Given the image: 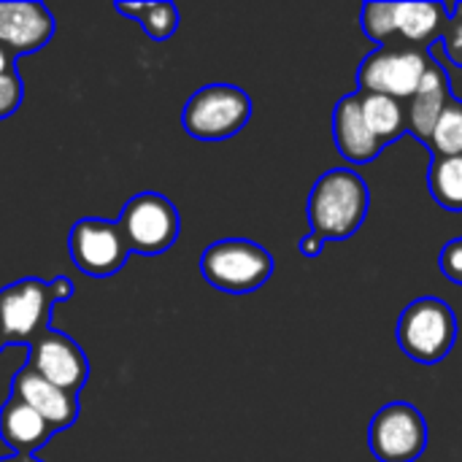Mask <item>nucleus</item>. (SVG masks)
<instances>
[{"label":"nucleus","mask_w":462,"mask_h":462,"mask_svg":"<svg viewBox=\"0 0 462 462\" xmlns=\"http://www.w3.org/2000/svg\"><path fill=\"white\" fill-rule=\"evenodd\" d=\"M252 119V97L236 84H206L192 92L181 111L187 135L198 141H225L238 135Z\"/></svg>","instance_id":"nucleus-3"},{"label":"nucleus","mask_w":462,"mask_h":462,"mask_svg":"<svg viewBox=\"0 0 462 462\" xmlns=\"http://www.w3.org/2000/svg\"><path fill=\"white\" fill-rule=\"evenodd\" d=\"M428 149L433 157H460L462 154V100L452 97L447 108L441 111L430 138Z\"/></svg>","instance_id":"nucleus-19"},{"label":"nucleus","mask_w":462,"mask_h":462,"mask_svg":"<svg viewBox=\"0 0 462 462\" xmlns=\"http://www.w3.org/2000/svg\"><path fill=\"white\" fill-rule=\"evenodd\" d=\"M54 436L51 425L38 417L27 403L19 398H11L0 409V439L5 447L19 457H32L49 439Z\"/></svg>","instance_id":"nucleus-16"},{"label":"nucleus","mask_w":462,"mask_h":462,"mask_svg":"<svg viewBox=\"0 0 462 462\" xmlns=\"http://www.w3.org/2000/svg\"><path fill=\"white\" fill-rule=\"evenodd\" d=\"M452 87H449V76L447 70L433 60V65L428 68L425 79L420 81L417 92L409 97L406 108V133H411L417 141L428 143L441 111L447 108V103L452 100Z\"/></svg>","instance_id":"nucleus-14"},{"label":"nucleus","mask_w":462,"mask_h":462,"mask_svg":"<svg viewBox=\"0 0 462 462\" xmlns=\"http://www.w3.org/2000/svg\"><path fill=\"white\" fill-rule=\"evenodd\" d=\"M398 346L417 363H441L457 341V317L441 298H417L398 319Z\"/></svg>","instance_id":"nucleus-4"},{"label":"nucleus","mask_w":462,"mask_h":462,"mask_svg":"<svg viewBox=\"0 0 462 462\" xmlns=\"http://www.w3.org/2000/svg\"><path fill=\"white\" fill-rule=\"evenodd\" d=\"M68 252L73 265L92 279H108L119 273L130 257L127 241L116 222L87 217L70 227Z\"/></svg>","instance_id":"nucleus-9"},{"label":"nucleus","mask_w":462,"mask_h":462,"mask_svg":"<svg viewBox=\"0 0 462 462\" xmlns=\"http://www.w3.org/2000/svg\"><path fill=\"white\" fill-rule=\"evenodd\" d=\"M436 43L444 49L447 60L455 68H462V3L455 5L452 16L447 19V24H444V30H441V35H439Z\"/></svg>","instance_id":"nucleus-22"},{"label":"nucleus","mask_w":462,"mask_h":462,"mask_svg":"<svg viewBox=\"0 0 462 462\" xmlns=\"http://www.w3.org/2000/svg\"><path fill=\"white\" fill-rule=\"evenodd\" d=\"M368 441L379 462H414L428 449V422L417 406L395 401L374 414Z\"/></svg>","instance_id":"nucleus-8"},{"label":"nucleus","mask_w":462,"mask_h":462,"mask_svg":"<svg viewBox=\"0 0 462 462\" xmlns=\"http://www.w3.org/2000/svg\"><path fill=\"white\" fill-rule=\"evenodd\" d=\"M439 268L452 284L462 287V238H452L444 244V249L439 254Z\"/></svg>","instance_id":"nucleus-24"},{"label":"nucleus","mask_w":462,"mask_h":462,"mask_svg":"<svg viewBox=\"0 0 462 462\" xmlns=\"http://www.w3.org/2000/svg\"><path fill=\"white\" fill-rule=\"evenodd\" d=\"M57 298L49 282L35 276L19 279L0 290V330L5 344L30 346L38 336L49 330Z\"/></svg>","instance_id":"nucleus-7"},{"label":"nucleus","mask_w":462,"mask_h":462,"mask_svg":"<svg viewBox=\"0 0 462 462\" xmlns=\"http://www.w3.org/2000/svg\"><path fill=\"white\" fill-rule=\"evenodd\" d=\"M447 19L449 8L444 3H393V43L428 51V46L439 41Z\"/></svg>","instance_id":"nucleus-15"},{"label":"nucleus","mask_w":462,"mask_h":462,"mask_svg":"<svg viewBox=\"0 0 462 462\" xmlns=\"http://www.w3.org/2000/svg\"><path fill=\"white\" fill-rule=\"evenodd\" d=\"M428 184L439 206H444L447 211H462V154L433 157Z\"/></svg>","instance_id":"nucleus-18"},{"label":"nucleus","mask_w":462,"mask_h":462,"mask_svg":"<svg viewBox=\"0 0 462 462\" xmlns=\"http://www.w3.org/2000/svg\"><path fill=\"white\" fill-rule=\"evenodd\" d=\"M5 346H8V344H5V338H3V330H0V352H3Z\"/></svg>","instance_id":"nucleus-29"},{"label":"nucleus","mask_w":462,"mask_h":462,"mask_svg":"<svg viewBox=\"0 0 462 462\" xmlns=\"http://www.w3.org/2000/svg\"><path fill=\"white\" fill-rule=\"evenodd\" d=\"M333 138H336V146H338L341 157L355 162V165L374 162L382 154L384 146L379 143V138L365 125L363 106H360V92L344 95L336 103V111H333Z\"/></svg>","instance_id":"nucleus-13"},{"label":"nucleus","mask_w":462,"mask_h":462,"mask_svg":"<svg viewBox=\"0 0 462 462\" xmlns=\"http://www.w3.org/2000/svg\"><path fill=\"white\" fill-rule=\"evenodd\" d=\"M371 195L360 173L349 168H333L317 179L309 195L311 233L322 241L352 238L368 217Z\"/></svg>","instance_id":"nucleus-1"},{"label":"nucleus","mask_w":462,"mask_h":462,"mask_svg":"<svg viewBox=\"0 0 462 462\" xmlns=\"http://www.w3.org/2000/svg\"><path fill=\"white\" fill-rule=\"evenodd\" d=\"M22 100H24V81L19 70L0 76V119H8L11 114H16Z\"/></svg>","instance_id":"nucleus-23"},{"label":"nucleus","mask_w":462,"mask_h":462,"mask_svg":"<svg viewBox=\"0 0 462 462\" xmlns=\"http://www.w3.org/2000/svg\"><path fill=\"white\" fill-rule=\"evenodd\" d=\"M127 249L135 254H162L179 241L181 219L179 208L160 192H138L133 195L116 219Z\"/></svg>","instance_id":"nucleus-6"},{"label":"nucleus","mask_w":462,"mask_h":462,"mask_svg":"<svg viewBox=\"0 0 462 462\" xmlns=\"http://www.w3.org/2000/svg\"><path fill=\"white\" fill-rule=\"evenodd\" d=\"M322 246H325V241L317 233H309L306 238H300V254L303 257H319L322 254Z\"/></svg>","instance_id":"nucleus-25"},{"label":"nucleus","mask_w":462,"mask_h":462,"mask_svg":"<svg viewBox=\"0 0 462 462\" xmlns=\"http://www.w3.org/2000/svg\"><path fill=\"white\" fill-rule=\"evenodd\" d=\"M363 30L371 41L376 43H393V3H365L363 5Z\"/></svg>","instance_id":"nucleus-21"},{"label":"nucleus","mask_w":462,"mask_h":462,"mask_svg":"<svg viewBox=\"0 0 462 462\" xmlns=\"http://www.w3.org/2000/svg\"><path fill=\"white\" fill-rule=\"evenodd\" d=\"M54 35V16L43 3H0V43L14 54H32Z\"/></svg>","instance_id":"nucleus-11"},{"label":"nucleus","mask_w":462,"mask_h":462,"mask_svg":"<svg viewBox=\"0 0 462 462\" xmlns=\"http://www.w3.org/2000/svg\"><path fill=\"white\" fill-rule=\"evenodd\" d=\"M135 22L154 41H165L179 30V8L173 3H138Z\"/></svg>","instance_id":"nucleus-20"},{"label":"nucleus","mask_w":462,"mask_h":462,"mask_svg":"<svg viewBox=\"0 0 462 462\" xmlns=\"http://www.w3.org/2000/svg\"><path fill=\"white\" fill-rule=\"evenodd\" d=\"M49 284H51V292H54L57 303H60V300L73 298V282H70L68 276H57V279H54V282H49Z\"/></svg>","instance_id":"nucleus-26"},{"label":"nucleus","mask_w":462,"mask_h":462,"mask_svg":"<svg viewBox=\"0 0 462 462\" xmlns=\"http://www.w3.org/2000/svg\"><path fill=\"white\" fill-rule=\"evenodd\" d=\"M360 106L368 130L379 138L382 146L393 143L406 133V108L401 100H393L387 95H363L360 92Z\"/></svg>","instance_id":"nucleus-17"},{"label":"nucleus","mask_w":462,"mask_h":462,"mask_svg":"<svg viewBox=\"0 0 462 462\" xmlns=\"http://www.w3.org/2000/svg\"><path fill=\"white\" fill-rule=\"evenodd\" d=\"M0 462H41L38 457H19V455H14V457H3Z\"/></svg>","instance_id":"nucleus-28"},{"label":"nucleus","mask_w":462,"mask_h":462,"mask_svg":"<svg viewBox=\"0 0 462 462\" xmlns=\"http://www.w3.org/2000/svg\"><path fill=\"white\" fill-rule=\"evenodd\" d=\"M11 398L27 403L38 417H43L51 430H65L79 417V395H70L46 379H41L32 368H19L11 379Z\"/></svg>","instance_id":"nucleus-12"},{"label":"nucleus","mask_w":462,"mask_h":462,"mask_svg":"<svg viewBox=\"0 0 462 462\" xmlns=\"http://www.w3.org/2000/svg\"><path fill=\"white\" fill-rule=\"evenodd\" d=\"M430 65L433 57L425 49H414L406 43H384L363 60L357 70V84L363 95H387L393 100H409Z\"/></svg>","instance_id":"nucleus-5"},{"label":"nucleus","mask_w":462,"mask_h":462,"mask_svg":"<svg viewBox=\"0 0 462 462\" xmlns=\"http://www.w3.org/2000/svg\"><path fill=\"white\" fill-rule=\"evenodd\" d=\"M14 62H16V57H14V54L0 43V76H5V73L16 70V65H14Z\"/></svg>","instance_id":"nucleus-27"},{"label":"nucleus","mask_w":462,"mask_h":462,"mask_svg":"<svg viewBox=\"0 0 462 462\" xmlns=\"http://www.w3.org/2000/svg\"><path fill=\"white\" fill-rule=\"evenodd\" d=\"M203 279L222 292L246 295L273 276V257L265 246L246 238H222L200 254Z\"/></svg>","instance_id":"nucleus-2"},{"label":"nucleus","mask_w":462,"mask_h":462,"mask_svg":"<svg viewBox=\"0 0 462 462\" xmlns=\"http://www.w3.org/2000/svg\"><path fill=\"white\" fill-rule=\"evenodd\" d=\"M27 368L70 395H79L89 379V360L84 349L70 336L51 328L30 344Z\"/></svg>","instance_id":"nucleus-10"}]
</instances>
